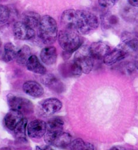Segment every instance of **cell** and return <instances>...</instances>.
<instances>
[{
    "label": "cell",
    "mask_w": 138,
    "mask_h": 150,
    "mask_svg": "<svg viewBox=\"0 0 138 150\" xmlns=\"http://www.w3.org/2000/svg\"><path fill=\"white\" fill-rule=\"evenodd\" d=\"M62 24L66 28L76 31L79 34H87L99 26L98 18L93 13L85 10H67L61 15Z\"/></svg>",
    "instance_id": "6da1fadb"
},
{
    "label": "cell",
    "mask_w": 138,
    "mask_h": 150,
    "mask_svg": "<svg viewBox=\"0 0 138 150\" xmlns=\"http://www.w3.org/2000/svg\"><path fill=\"white\" fill-rule=\"evenodd\" d=\"M58 41L64 52L70 54L79 49L83 42V39L78 32L68 28L59 32Z\"/></svg>",
    "instance_id": "7a4b0ae2"
},
{
    "label": "cell",
    "mask_w": 138,
    "mask_h": 150,
    "mask_svg": "<svg viewBox=\"0 0 138 150\" xmlns=\"http://www.w3.org/2000/svg\"><path fill=\"white\" fill-rule=\"evenodd\" d=\"M39 36L41 41L47 45L53 44L58 37V27L55 20L46 15L41 18L39 24Z\"/></svg>",
    "instance_id": "3957f363"
},
{
    "label": "cell",
    "mask_w": 138,
    "mask_h": 150,
    "mask_svg": "<svg viewBox=\"0 0 138 150\" xmlns=\"http://www.w3.org/2000/svg\"><path fill=\"white\" fill-rule=\"evenodd\" d=\"M76 51L74 61L80 67L83 73H90L93 68L95 60L92 55L90 47L83 45Z\"/></svg>",
    "instance_id": "277c9868"
},
{
    "label": "cell",
    "mask_w": 138,
    "mask_h": 150,
    "mask_svg": "<svg viewBox=\"0 0 138 150\" xmlns=\"http://www.w3.org/2000/svg\"><path fill=\"white\" fill-rule=\"evenodd\" d=\"M7 100L11 110L18 111L23 115L30 114L34 111L33 104L26 98L9 94Z\"/></svg>",
    "instance_id": "5b68a950"
},
{
    "label": "cell",
    "mask_w": 138,
    "mask_h": 150,
    "mask_svg": "<svg viewBox=\"0 0 138 150\" xmlns=\"http://www.w3.org/2000/svg\"><path fill=\"white\" fill-rule=\"evenodd\" d=\"M44 141L49 145H53L58 148H66L72 142L71 135L63 131L56 134L46 132L44 135Z\"/></svg>",
    "instance_id": "8992f818"
},
{
    "label": "cell",
    "mask_w": 138,
    "mask_h": 150,
    "mask_svg": "<svg viewBox=\"0 0 138 150\" xmlns=\"http://www.w3.org/2000/svg\"><path fill=\"white\" fill-rule=\"evenodd\" d=\"M13 33L15 37L21 40H27L34 37L36 32L34 30L23 21H18L14 24Z\"/></svg>",
    "instance_id": "52a82bcc"
},
{
    "label": "cell",
    "mask_w": 138,
    "mask_h": 150,
    "mask_svg": "<svg viewBox=\"0 0 138 150\" xmlns=\"http://www.w3.org/2000/svg\"><path fill=\"white\" fill-rule=\"evenodd\" d=\"M28 135L32 138H41L47 131V123L41 120L30 122L27 127Z\"/></svg>",
    "instance_id": "ba28073f"
},
{
    "label": "cell",
    "mask_w": 138,
    "mask_h": 150,
    "mask_svg": "<svg viewBox=\"0 0 138 150\" xmlns=\"http://www.w3.org/2000/svg\"><path fill=\"white\" fill-rule=\"evenodd\" d=\"M23 118L24 115L21 112L11 110L4 118V124L7 129L14 131Z\"/></svg>",
    "instance_id": "9c48e42d"
},
{
    "label": "cell",
    "mask_w": 138,
    "mask_h": 150,
    "mask_svg": "<svg viewBox=\"0 0 138 150\" xmlns=\"http://www.w3.org/2000/svg\"><path fill=\"white\" fill-rule=\"evenodd\" d=\"M60 72L65 78L80 76L83 73L80 67L74 61L60 65Z\"/></svg>",
    "instance_id": "30bf717a"
},
{
    "label": "cell",
    "mask_w": 138,
    "mask_h": 150,
    "mask_svg": "<svg viewBox=\"0 0 138 150\" xmlns=\"http://www.w3.org/2000/svg\"><path fill=\"white\" fill-rule=\"evenodd\" d=\"M92 55L94 59H103L110 52V47L103 42H95L90 46Z\"/></svg>",
    "instance_id": "8fae6325"
},
{
    "label": "cell",
    "mask_w": 138,
    "mask_h": 150,
    "mask_svg": "<svg viewBox=\"0 0 138 150\" xmlns=\"http://www.w3.org/2000/svg\"><path fill=\"white\" fill-rule=\"evenodd\" d=\"M62 108V103L54 98H48L41 104V110L46 115H51L59 111Z\"/></svg>",
    "instance_id": "7c38bea8"
},
{
    "label": "cell",
    "mask_w": 138,
    "mask_h": 150,
    "mask_svg": "<svg viewBox=\"0 0 138 150\" xmlns=\"http://www.w3.org/2000/svg\"><path fill=\"white\" fill-rule=\"evenodd\" d=\"M24 92L27 95L34 97L39 98L44 94L43 87L37 82L34 81H28L23 86Z\"/></svg>",
    "instance_id": "4fadbf2b"
},
{
    "label": "cell",
    "mask_w": 138,
    "mask_h": 150,
    "mask_svg": "<svg viewBox=\"0 0 138 150\" xmlns=\"http://www.w3.org/2000/svg\"><path fill=\"white\" fill-rule=\"evenodd\" d=\"M127 54V51L123 48H117L112 51H110L103 58V61L107 65H112L124 59Z\"/></svg>",
    "instance_id": "5bb4252c"
},
{
    "label": "cell",
    "mask_w": 138,
    "mask_h": 150,
    "mask_svg": "<svg viewBox=\"0 0 138 150\" xmlns=\"http://www.w3.org/2000/svg\"><path fill=\"white\" fill-rule=\"evenodd\" d=\"M57 50L54 47L48 46L43 48L40 53V58L43 62L47 65H51L57 61Z\"/></svg>",
    "instance_id": "9a60e30c"
},
{
    "label": "cell",
    "mask_w": 138,
    "mask_h": 150,
    "mask_svg": "<svg viewBox=\"0 0 138 150\" xmlns=\"http://www.w3.org/2000/svg\"><path fill=\"white\" fill-rule=\"evenodd\" d=\"M44 84L51 90L57 93H62L64 91V84L52 74H47L43 79Z\"/></svg>",
    "instance_id": "2e32d148"
},
{
    "label": "cell",
    "mask_w": 138,
    "mask_h": 150,
    "mask_svg": "<svg viewBox=\"0 0 138 150\" xmlns=\"http://www.w3.org/2000/svg\"><path fill=\"white\" fill-rule=\"evenodd\" d=\"M26 66L29 71L36 74L44 75L46 73V68L42 65L36 55H31L26 63Z\"/></svg>",
    "instance_id": "e0dca14e"
},
{
    "label": "cell",
    "mask_w": 138,
    "mask_h": 150,
    "mask_svg": "<svg viewBox=\"0 0 138 150\" xmlns=\"http://www.w3.org/2000/svg\"><path fill=\"white\" fill-rule=\"evenodd\" d=\"M64 121L60 118H53L50 120L47 123V132L56 134L63 131Z\"/></svg>",
    "instance_id": "ac0fdd59"
},
{
    "label": "cell",
    "mask_w": 138,
    "mask_h": 150,
    "mask_svg": "<svg viewBox=\"0 0 138 150\" xmlns=\"http://www.w3.org/2000/svg\"><path fill=\"white\" fill-rule=\"evenodd\" d=\"M41 20L40 15L34 12H27L23 16V22L30 27L34 29L39 26Z\"/></svg>",
    "instance_id": "d6986e66"
},
{
    "label": "cell",
    "mask_w": 138,
    "mask_h": 150,
    "mask_svg": "<svg viewBox=\"0 0 138 150\" xmlns=\"http://www.w3.org/2000/svg\"><path fill=\"white\" fill-rule=\"evenodd\" d=\"M31 55V51L30 47L25 45L18 50L16 59L17 62L20 65H26V63Z\"/></svg>",
    "instance_id": "ffe728a7"
},
{
    "label": "cell",
    "mask_w": 138,
    "mask_h": 150,
    "mask_svg": "<svg viewBox=\"0 0 138 150\" xmlns=\"http://www.w3.org/2000/svg\"><path fill=\"white\" fill-rule=\"evenodd\" d=\"M18 50L16 47L11 42L6 44L3 54V60L6 62H10L16 59Z\"/></svg>",
    "instance_id": "44dd1931"
},
{
    "label": "cell",
    "mask_w": 138,
    "mask_h": 150,
    "mask_svg": "<svg viewBox=\"0 0 138 150\" xmlns=\"http://www.w3.org/2000/svg\"><path fill=\"white\" fill-rule=\"evenodd\" d=\"M122 40L124 44L132 51L138 53V39L133 37L130 33H123L122 37Z\"/></svg>",
    "instance_id": "7402d4cb"
},
{
    "label": "cell",
    "mask_w": 138,
    "mask_h": 150,
    "mask_svg": "<svg viewBox=\"0 0 138 150\" xmlns=\"http://www.w3.org/2000/svg\"><path fill=\"white\" fill-rule=\"evenodd\" d=\"M69 149L73 150H86L94 149V146L91 143L85 142L83 139L78 138L72 141L68 146Z\"/></svg>",
    "instance_id": "603a6c76"
},
{
    "label": "cell",
    "mask_w": 138,
    "mask_h": 150,
    "mask_svg": "<svg viewBox=\"0 0 138 150\" xmlns=\"http://www.w3.org/2000/svg\"><path fill=\"white\" fill-rule=\"evenodd\" d=\"M27 125V120L25 118L19 123V124L14 129L16 137L19 140H26V128Z\"/></svg>",
    "instance_id": "cb8c5ba5"
},
{
    "label": "cell",
    "mask_w": 138,
    "mask_h": 150,
    "mask_svg": "<svg viewBox=\"0 0 138 150\" xmlns=\"http://www.w3.org/2000/svg\"><path fill=\"white\" fill-rule=\"evenodd\" d=\"M101 21L102 26L106 29H109L116 25L119 22V19L116 16L106 14L102 17Z\"/></svg>",
    "instance_id": "d4e9b609"
},
{
    "label": "cell",
    "mask_w": 138,
    "mask_h": 150,
    "mask_svg": "<svg viewBox=\"0 0 138 150\" xmlns=\"http://www.w3.org/2000/svg\"><path fill=\"white\" fill-rule=\"evenodd\" d=\"M10 18V10L5 6L0 5V24L7 23Z\"/></svg>",
    "instance_id": "484cf974"
},
{
    "label": "cell",
    "mask_w": 138,
    "mask_h": 150,
    "mask_svg": "<svg viewBox=\"0 0 138 150\" xmlns=\"http://www.w3.org/2000/svg\"><path fill=\"white\" fill-rule=\"evenodd\" d=\"M118 0H98L100 6L105 8H110L113 7Z\"/></svg>",
    "instance_id": "4316f807"
},
{
    "label": "cell",
    "mask_w": 138,
    "mask_h": 150,
    "mask_svg": "<svg viewBox=\"0 0 138 150\" xmlns=\"http://www.w3.org/2000/svg\"><path fill=\"white\" fill-rule=\"evenodd\" d=\"M132 9L130 8H126L123 10V13L122 14V16L124 18L127 20H130L131 18L133 17L132 13L131 12Z\"/></svg>",
    "instance_id": "83f0119b"
},
{
    "label": "cell",
    "mask_w": 138,
    "mask_h": 150,
    "mask_svg": "<svg viewBox=\"0 0 138 150\" xmlns=\"http://www.w3.org/2000/svg\"><path fill=\"white\" fill-rule=\"evenodd\" d=\"M129 4L132 7H138V0H127Z\"/></svg>",
    "instance_id": "f1b7e54d"
},
{
    "label": "cell",
    "mask_w": 138,
    "mask_h": 150,
    "mask_svg": "<svg viewBox=\"0 0 138 150\" xmlns=\"http://www.w3.org/2000/svg\"><path fill=\"white\" fill-rule=\"evenodd\" d=\"M134 66V68L137 69V71H138V53L136 54V55L135 57Z\"/></svg>",
    "instance_id": "f546056e"
},
{
    "label": "cell",
    "mask_w": 138,
    "mask_h": 150,
    "mask_svg": "<svg viewBox=\"0 0 138 150\" xmlns=\"http://www.w3.org/2000/svg\"><path fill=\"white\" fill-rule=\"evenodd\" d=\"M110 149H117V150H120V149H125L124 148L120 146H115L113 147H112V148H110Z\"/></svg>",
    "instance_id": "4dcf8cb0"
},
{
    "label": "cell",
    "mask_w": 138,
    "mask_h": 150,
    "mask_svg": "<svg viewBox=\"0 0 138 150\" xmlns=\"http://www.w3.org/2000/svg\"><path fill=\"white\" fill-rule=\"evenodd\" d=\"M1 47H2V41H1V38H0V49H1Z\"/></svg>",
    "instance_id": "1f68e13d"
},
{
    "label": "cell",
    "mask_w": 138,
    "mask_h": 150,
    "mask_svg": "<svg viewBox=\"0 0 138 150\" xmlns=\"http://www.w3.org/2000/svg\"><path fill=\"white\" fill-rule=\"evenodd\" d=\"M0 1H1V0H0Z\"/></svg>",
    "instance_id": "d6a6232c"
}]
</instances>
